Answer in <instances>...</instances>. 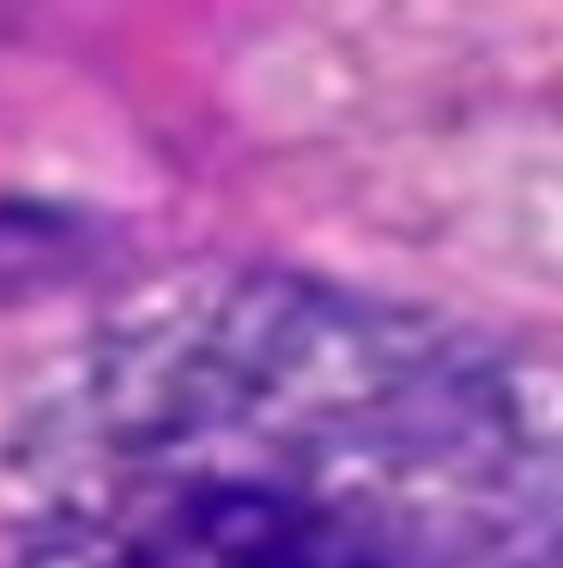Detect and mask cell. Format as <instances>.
<instances>
[{
  "mask_svg": "<svg viewBox=\"0 0 563 568\" xmlns=\"http://www.w3.org/2000/svg\"><path fill=\"white\" fill-rule=\"evenodd\" d=\"M7 568H557L552 394L291 273L140 296L31 412Z\"/></svg>",
  "mask_w": 563,
  "mask_h": 568,
  "instance_id": "cell-1",
  "label": "cell"
}]
</instances>
